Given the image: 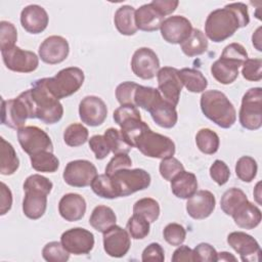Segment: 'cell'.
Segmentation results:
<instances>
[{
    "mask_svg": "<svg viewBox=\"0 0 262 262\" xmlns=\"http://www.w3.org/2000/svg\"><path fill=\"white\" fill-rule=\"evenodd\" d=\"M259 185H260V182L257 183L256 187H255V191H254V196L256 198V201L258 204H261V201H260V188H259Z\"/></svg>",
    "mask_w": 262,
    "mask_h": 262,
    "instance_id": "obj_63",
    "label": "cell"
},
{
    "mask_svg": "<svg viewBox=\"0 0 262 262\" xmlns=\"http://www.w3.org/2000/svg\"><path fill=\"white\" fill-rule=\"evenodd\" d=\"M220 56L227 57L244 63L248 59V52L239 43H230L224 47Z\"/></svg>",
    "mask_w": 262,
    "mask_h": 262,
    "instance_id": "obj_55",
    "label": "cell"
},
{
    "mask_svg": "<svg viewBox=\"0 0 262 262\" xmlns=\"http://www.w3.org/2000/svg\"><path fill=\"white\" fill-rule=\"evenodd\" d=\"M103 136L105 137L111 151H113L114 155L128 154L132 148V146L124 138L121 130L116 128H108L104 131Z\"/></svg>",
    "mask_w": 262,
    "mask_h": 262,
    "instance_id": "obj_42",
    "label": "cell"
},
{
    "mask_svg": "<svg viewBox=\"0 0 262 262\" xmlns=\"http://www.w3.org/2000/svg\"><path fill=\"white\" fill-rule=\"evenodd\" d=\"M118 198L128 196L150 185V175L143 169H121L110 175Z\"/></svg>",
    "mask_w": 262,
    "mask_h": 262,
    "instance_id": "obj_6",
    "label": "cell"
},
{
    "mask_svg": "<svg viewBox=\"0 0 262 262\" xmlns=\"http://www.w3.org/2000/svg\"><path fill=\"white\" fill-rule=\"evenodd\" d=\"M252 43L258 51H262L261 47V27H259L252 36Z\"/></svg>",
    "mask_w": 262,
    "mask_h": 262,
    "instance_id": "obj_61",
    "label": "cell"
},
{
    "mask_svg": "<svg viewBox=\"0 0 262 262\" xmlns=\"http://www.w3.org/2000/svg\"><path fill=\"white\" fill-rule=\"evenodd\" d=\"M53 183L46 177L40 174H33L26 178L24 182V189H36L47 194L50 193Z\"/></svg>",
    "mask_w": 262,
    "mask_h": 262,
    "instance_id": "obj_50",
    "label": "cell"
},
{
    "mask_svg": "<svg viewBox=\"0 0 262 262\" xmlns=\"http://www.w3.org/2000/svg\"><path fill=\"white\" fill-rule=\"evenodd\" d=\"M0 173L5 176L12 175L19 167V159L11 143L0 137Z\"/></svg>",
    "mask_w": 262,
    "mask_h": 262,
    "instance_id": "obj_31",
    "label": "cell"
},
{
    "mask_svg": "<svg viewBox=\"0 0 262 262\" xmlns=\"http://www.w3.org/2000/svg\"><path fill=\"white\" fill-rule=\"evenodd\" d=\"M164 15L161 14L151 3L141 5L135 10V24L137 29L144 32H154L161 28Z\"/></svg>",
    "mask_w": 262,
    "mask_h": 262,
    "instance_id": "obj_26",
    "label": "cell"
},
{
    "mask_svg": "<svg viewBox=\"0 0 262 262\" xmlns=\"http://www.w3.org/2000/svg\"><path fill=\"white\" fill-rule=\"evenodd\" d=\"M160 205L151 198H143L135 202L133 206V214H138L144 217L149 223L158 220L160 216Z\"/></svg>",
    "mask_w": 262,
    "mask_h": 262,
    "instance_id": "obj_39",
    "label": "cell"
},
{
    "mask_svg": "<svg viewBox=\"0 0 262 262\" xmlns=\"http://www.w3.org/2000/svg\"><path fill=\"white\" fill-rule=\"evenodd\" d=\"M97 175L93 163L87 160H74L67 164L62 178L67 184L74 187H86Z\"/></svg>",
    "mask_w": 262,
    "mask_h": 262,
    "instance_id": "obj_11",
    "label": "cell"
},
{
    "mask_svg": "<svg viewBox=\"0 0 262 262\" xmlns=\"http://www.w3.org/2000/svg\"><path fill=\"white\" fill-rule=\"evenodd\" d=\"M227 244L239 254L242 261H259L261 249L252 235L244 231H233L227 235Z\"/></svg>",
    "mask_w": 262,
    "mask_h": 262,
    "instance_id": "obj_19",
    "label": "cell"
},
{
    "mask_svg": "<svg viewBox=\"0 0 262 262\" xmlns=\"http://www.w3.org/2000/svg\"><path fill=\"white\" fill-rule=\"evenodd\" d=\"M131 247L129 232L118 225H113L103 232V249L114 258L124 257Z\"/></svg>",
    "mask_w": 262,
    "mask_h": 262,
    "instance_id": "obj_18",
    "label": "cell"
},
{
    "mask_svg": "<svg viewBox=\"0 0 262 262\" xmlns=\"http://www.w3.org/2000/svg\"><path fill=\"white\" fill-rule=\"evenodd\" d=\"M17 139L23 150L32 156L42 150L53 151L50 136L37 126H25L17 130Z\"/></svg>",
    "mask_w": 262,
    "mask_h": 262,
    "instance_id": "obj_9",
    "label": "cell"
},
{
    "mask_svg": "<svg viewBox=\"0 0 262 262\" xmlns=\"http://www.w3.org/2000/svg\"><path fill=\"white\" fill-rule=\"evenodd\" d=\"M48 23V13L40 5H28L20 12V25L30 34L42 33L47 28Z\"/></svg>",
    "mask_w": 262,
    "mask_h": 262,
    "instance_id": "obj_21",
    "label": "cell"
},
{
    "mask_svg": "<svg viewBox=\"0 0 262 262\" xmlns=\"http://www.w3.org/2000/svg\"><path fill=\"white\" fill-rule=\"evenodd\" d=\"M250 23L248 6L242 2H234L210 12L205 23V35L215 43L231 37L239 28Z\"/></svg>",
    "mask_w": 262,
    "mask_h": 262,
    "instance_id": "obj_2",
    "label": "cell"
},
{
    "mask_svg": "<svg viewBox=\"0 0 262 262\" xmlns=\"http://www.w3.org/2000/svg\"><path fill=\"white\" fill-rule=\"evenodd\" d=\"M30 160L32 168L38 172L53 173L59 167V160L53 151L42 150L30 156Z\"/></svg>",
    "mask_w": 262,
    "mask_h": 262,
    "instance_id": "obj_35",
    "label": "cell"
},
{
    "mask_svg": "<svg viewBox=\"0 0 262 262\" xmlns=\"http://www.w3.org/2000/svg\"><path fill=\"white\" fill-rule=\"evenodd\" d=\"M23 212L26 217L32 220L41 218L47 208V193L36 189H24Z\"/></svg>",
    "mask_w": 262,
    "mask_h": 262,
    "instance_id": "obj_23",
    "label": "cell"
},
{
    "mask_svg": "<svg viewBox=\"0 0 262 262\" xmlns=\"http://www.w3.org/2000/svg\"><path fill=\"white\" fill-rule=\"evenodd\" d=\"M172 193L182 200H187L198 191L196 176L188 171H181L171 181Z\"/></svg>",
    "mask_w": 262,
    "mask_h": 262,
    "instance_id": "obj_28",
    "label": "cell"
},
{
    "mask_svg": "<svg viewBox=\"0 0 262 262\" xmlns=\"http://www.w3.org/2000/svg\"><path fill=\"white\" fill-rule=\"evenodd\" d=\"M238 120L243 128L258 130L262 126V89L250 88L242 98Z\"/></svg>",
    "mask_w": 262,
    "mask_h": 262,
    "instance_id": "obj_8",
    "label": "cell"
},
{
    "mask_svg": "<svg viewBox=\"0 0 262 262\" xmlns=\"http://www.w3.org/2000/svg\"><path fill=\"white\" fill-rule=\"evenodd\" d=\"M117 216L114 210L104 205L96 206L89 218V224L98 232H104L116 224Z\"/></svg>",
    "mask_w": 262,
    "mask_h": 262,
    "instance_id": "obj_30",
    "label": "cell"
},
{
    "mask_svg": "<svg viewBox=\"0 0 262 262\" xmlns=\"http://www.w3.org/2000/svg\"><path fill=\"white\" fill-rule=\"evenodd\" d=\"M151 5L164 16L174 12L179 4L177 0H152Z\"/></svg>",
    "mask_w": 262,
    "mask_h": 262,
    "instance_id": "obj_59",
    "label": "cell"
},
{
    "mask_svg": "<svg viewBox=\"0 0 262 262\" xmlns=\"http://www.w3.org/2000/svg\"><path fill=\"white\" fill-rule=\"evenodd\" d=\"M178 74L182 85L189 92L201 93L206 90L208 80L201 71L191 68H183L178 72Z\"/></svg>",
    "mask_w": 262,
    "mask_h": 262,
    "instance_id": "obj_32",
    "label": "cell"
},
{
    "mask_svg": "<svg viewBox=\"0 0 262 262\" xmlns=\"http://www.w3.org/2000/svg\"><path fill=\"white\" fill-rule=\"evenodd\" d=\"M79 117L82 123L90 127L99 126L107 117L106 104L98 96H85L79 104Z\"/></svg>",
    "mask_w": 262,
    "mask_h": 262,
    "instance_id": "obj_15",
    "label": "cell"
},
{
    "mask_svg": "<svg viewBox=\"0 0 262 262\" xmlns=\"http://www.w3.org/2000/svg\"><path fill=\"white\" fill-rule=\"evenodd\" d=\"M208 39L200 29H192L189 37L180 44L182 52L188 56L193 57L205 53L208 49Z\"/></svg>",
    "mask_w": 262,
    "mask_h": 262,
    "instance_id": "obj_33",
    "label": "cell"
},
{
    "mask_svg": "<svg viewBox=\"0 0 262 262\" xmlns=\"http://www.w3.org/2000/svg\"><path fill=\"white\" fill-rule=\"evenodd\" d=\"M209 173L211 178L218 185H224L230 177V170L228 166L221 160L214 161V163L210 167Z\"/></svg>",
    "mask_w": 262,
    "mask_h": 262,
    "instance_id": "obj_52",
    "label": "cell"
},
{
    "mask_svg": "<svg viewBox=\"0 0 262 262\" xmlns=\"http://www.w3.org/2000/svg\"><path fill=\"white\" fill-rule=\"evenodd\" d=\"M113 118L115 122L120 125L124 121L131 118H141L139 110L134 105H121L115 110Z\"/></svg>",
    "mask_w": 262,
    "mask_h": 262,
    "instance_id": "obj_56",
    "label": "cell"
},
{
    "mask_svg": "<svg viewBox=\"0 0 262 262\" xmlns=\"http://www.w3.org/2000/svg\"><path fill=\"white\" fill-rule=\"evenodd\" d=\"M216 199L209 190H199L187 199L186 212L195 220L208 218L215 210Z\"/></svg>",
    "mask_w": 262,
    "mask_h": 262,
    "instance_id": "obj_20",
    "label": "cell"
},
{
    "mask_svg": "<svg viewBox=\"0 0 262 262\" xmlns=\"http://www.w3.org/2000/svg\"><path fill=\"white\" fill-rule=\"evenodd\" d=\"M138 84L126 81L119 84L116 88V98L121 105H134V93Z\"/></svg>",
    "mask_w": 262,
    "mask_h": 262,
    "instance_id": "obj_49",
    "label": "cell"
},
{
    "mask_svg": "<svg viewBox=\"0 0 262 262\" xmlns=\"http://www.w3.org/2000/svg\"><path fill=\"white\" fill-rule=\"evenodd\" d=\"M217 261H226V262H228V261H236V258L231 253L220 252V253H218Z\"/></svg>",
    "mask_w": 262,
    "mask_h": 262,
    "instance_id": "obj_62",
    "label": "cell"
},
{
    "mask_svg": "<svg viewBox=\"0 0 262 262\" xmlns=\"http://www.w3.org/2000/svg\"><path fill=\"white\" fill-rule=\"evenodd\" d=\"M195 143L198 148L205 155H213L217 152L220 145V139L216 132L209 128H203L195 135Z\"/></svg>",
    "mask_w": 262,
    "mask_h": 262,
    "instance_id": "obj_36",
    "label": "cell"
},
{
    "mask_svg": "<svg viewBox=\"0 0 262 262\" xmlns=\"http://www.w3.org/2000/svg\"><path fill=\"white\" fill-rule=\"evenodd\" d=\"M179 70L172 67H164L159 70L157 74L158 90L163 98L173 105H177L179 102L182 83L178 74Z\"/></svg>",
    "mask_w": 262,
    "mask_h": 262,
    "instance_id": "obj_14",
    "label": "cell"
},
{
    "mask_svg": "<svg viewBox=\"0 0 262 262\" xmlns=\"http://www.w3.org/2000/svg\"><path fill=\"white\" fill-rule=\"evenodd\" d=\"M38 53L41 60L45 63H60L67 59L70 53L69 42L61 36H49L40 44Z\"/></svg>",
    "mask_w": 262,
    "mask_h": 262,
    "instance_id": "obj_17",
    "label": "cell"
},
{
    "mask_svg": "<svg viewBox=\"0 0 262 262\" xmlns=\"http://www.w3.org/2000/svg\"><path fill=\"white\" fill-rule=\"evenodd\" d=\"M88 129L84 125L80 123H73L64 129L63 141L71 147H77L83 145L88 140Z\"/></svg>",
    "mask_w": 262,
    "mask_h": 262,
    "instance_id": "obj_38",
    "label": "cell"
},
{
    "mask_svg": "<svg viewBox=\"0 0 262 262\" xmlns=\"http://www.w3.org/2000/svg\"><path fill=\"white\" fill-rule=\"evenodd\" d=\"M154 122L162 128H172L176 125L178 115L176 106L165 100L163 97L148 112Z\"/></svg>",
    "mask_w": 262,
    "mask_h": 262,
    "instance_id": "obj_27",
    "label": "cell"
},
{
    "mask_svg": "<svg viewBox=\"0 0 262 262\" xmlns=\"http://www.w3.org/2000/svg\"><path fill=\"white\" fill-rule=\"evenodd\" d=\"M89 147L94 152L96 160H103L111 152V148L103 135H93L89 140Z\"/></svg>",
    "mask_w": 262,
    "mask_h": 262,
    "instance_id": "obj_53",
    "label": "cell"
},
{
    "mask_svg": "<svg viewBox=\"0 0 262 262\" xmlns=\"http://www.w3.org/2000/svg\"><path fill=\"white\" fill-rule=\"evenodd\" d=\"M242 75L248 81H260L262 79V59L248 58L242 66Z\"/></svg>",
    "mask_w": 262,
    "mask_h": 262,
    "instance_id": "obj_48",
    "label": "cell"
},
{
    "mask_svg": "<svg viewBox=\"0 0 262 262\" xmlns=\"http://www.w3.org/2000/svg\"><path fill=\"white\" fill-rule=\"evenodd\" d=\"M200 105L204 116L223 129L232 127L236 121V112L233 104L219 90L204 91L201 95Z\"/></svg>",
    "mask_w": 262,
    "mask_h": 262,
    "instance_id": "obj_4",
    "label": "cell"
},
{
    "mask_svg": "<svg viewBox=\"0 0 262 262\" xmlns=\"http://www.w3.org/2000/svg\"><path fill=\"white\" fill-rule=\"evenodd\" d=\"M163 39L170 44H181L192 32V25L185 16L172 15L164 19L160 28Z\"/></svg>",
    "mask_w": 262,
    "mask_h": 262,
    "instance_id": "obj_16",
    "label": "cell"
},
{
    "mask_svg": "<svg viewBox=\"0 0 262 262\" xmlns=\"http://www.w3.org/2000/svg\"><path fill=\"white\" fill-rule=\"evenodd\" d=\"M231 217L238 227L244 229H254L260 224L262 214L256 205L246 201L235 209Z\"/></svg>",
    "mask_w": 262,
    "mask_h": 262,
    "instance_id": "obj_25",
    "label": "cell"
},
{
    "mask_svg": "<svg viewBox=\"0 0 262 262\" xmlns=\"http://www.w3.org/2000/svg\"><path fill=\"white\" fill-rule=\"evenodd\" d=\"M32 106L33 119H39L44 124L53 125L59 122L63 116V106L46 88L44 78L32 83L28 89Z\"/></svg>",
    "mask_w": 262,
    "mask_h": 262,
    "instance_id": "obj_3",
    "label": "cell"
},
{
    "mask_svg": "<svg viewBox=\"0 0 262 262\" xmlns=\"http://www.w3.org/2000/svg\"><path fill=\"white\" fill-rule=\"evenodd\" d=\"M93 192L102 199H117V193L112 181V178L107 174H99L92 180L90 184Z\"/></svg>",
    "mask_w": 262,
    "mask_h": 262,
    "instance_id": "obj_41",
    "label": "cell"
},
{
    "mask_svg": "<svg viewBox=\"0 0 262 262\" xmlns=\"http://www.w3.org/2000/svg\"><path fill=\"white\" fill-rule=\"evenodd\" d=\"M133 74L143 80L155 78L160 70V60L156 52L148 47H140L135 50L131 58Z\"/></svg>",
    "mask_w": 262,
    "mask_h": 262,
    "instance_id": "obj_13",
    "label": "cell"
},
{
    "mask_svg": "<svg viewBox=\"0 0 262 262\" xmlns=\"http://www.w3.org/2000/svg\"><path fill=\"white\" fill-rule=\"evenodd\" d=\"M150 223L141 215L133 214L127 222V231L134 239H143L146 237L150 230Z\"/></svg>",
    "mask_w": 262,
    "mask_h": 262,
    "instance_id": "obj_43",
    "label": "cell"
},
{
    "mask_svg": "<svg viewBox=\"0 0 262 262\" xmlns=\"http://www.w3.org/2000/svg\"><path fill=\"white\" fill-rule=\"evenodd\" d=\"M60 243L70 254L86 255L92 251L95 239L93 233L88 229L74 227L62 232Z\"/></svg>",
    "mask_w": 262,
    "mask_h": 262,
    "instance_id": "obj_12",
    "label": "cell"
},
{
    "mask_svg": "<svg viewBox=\"0 0 262 262\" xmlns=\"http://www.w3.org/2000/svg\"><path fill=\"white\" fill-rule=\"evenodd\" d=\"M27 119H33L28 90L21 92L15 98L2 99L1 122L3 125L18 130L25 127Z\"/></svg>",
    "mask_w": 262,
    "mask_h": 262,
    "instance_id": "obj_7",
    "label": "cell"
},
{
    "mask_svg": "<svg viewBox=\"0 0 262 262\" xmlns=\"http://www.w3.org/2000/svg\"><path fill=\"white\" fill-rule=\"evenodd\" d=\"M246 201H248V198L241 188L231 187L227 189L221 196L220 207L226 215L231 216L235 209Z\"/></svg>",
    "mask_w": 262,
    "mask_h": 262,
    "instance_id": "obj_37",
    "label": "cell"
},
{
    "mask_svg": "<svg viewBox=\"0 0 262 262\" xmlns=\"http://www.w3.org/2000/svg\"><path fill=\"white\" fill-rule=\"evenodd\" d=\"M17 41V31L14 25L7 20L0 23V49L5 50L15 46Z\"/></svg>",
    "mask_w": 262,
    "mask_h": 262,
    "instance_id": "obj_46",
    "label": "cell"
},
{
    "mask_svg": "<svg viewBox=\"0 0 262 262\" xmlns=\"http://www.w3.org/2000/svg\"><path fill=\"white\" fill-rule=\"evenodd\" d=\"M127 142L142 155L154 159H166L175 154L174 141L163 134L152 131L142 120L131 121L121 127Z\"/></svg>",
    "mask_w": 262,
    "mask_h": 262,
    "instance_id": "obj_1",
    "label": "cell"
},
{
    "mask_svg": "<svg viewBox=\"0 0 262 262\" xmlns=\"http://www.w3.org/2000/svg\"><path fill=\"white\" fill-rule=\"evenodd\" d=\"M160 91L156 88L149 86H137L135 93H134V106L141 107L147 112L162 98Z\"/></svg>",
    "mask_w": 262,
    "mask_h": 262,
    "instance_id": "obj_34",
    "label": "cell"
},
{
    "mask_svg": "<svg viewBox=\"0 0 262 262\" xmlns=\"http://www.w3.org/2000/svg\"><path fill=\"white\" fill-rule=\"evenodd\" d=\"M86 201L79 194L70 192L61 196L58 203V212L60 216L69 222L81 220L86 213Z\"/></svg>",
    "mask_w": 262,
    "mask_h": 262,
    "instance_id": "obj_22",
    "label": "cell"
},
{
    "mask_svg": "<svg viewBox=\"0 0 262 262\" xmlns=\"http://www.w3.org/2000/svg\"><path fill=\"white\" fill-rule=\"evenodd\" d=\"M183 170H184V167L182 163L174 157L162 159L159 166V171L161 176L167 181H171L178 173H180Z\"/></svg>",
    "mask_w": 262,
    "mask_h": 262,
    "instance_id": "obj_47",
    "label": "cell"
},
{
    "mask_svg": "<svg viewBox=\"0 0 262 262\" xmlns=\"http://www.w3.org/2000/svg\"><path fill=\"white\" fill-rule=\"evenodd\" d=\"M258 171L257 162L250 156L241 157L235 164V174L244 182H251L255 179Z\"/></svg>",
    "mask_w": 262,
    "mask_h": 262,
    "instance_id": "obj_40",
    "label": "cell"
},
{
    "mask_svg": "<svg viewBox=\"0 0 262 262\" xmlns=\"http://www.w3.org/2000/svg\"><path fill=\"white\" fill-rule=\"evenodd\" d=\"M84 72L77 67L60 70L54 77L44 78L47 90L58 100L76 93L84 83Z\"/></svg>",
    "mask_w": 262,
    "mask_h": 262,
    "instance_id": "obj_5",
    "label": "cell"
},
{
    "mask_svg": "<svg viewBox=\"0 0 262 262\" xmlns=\"http://www.w3.org/2000/svg\"><path fill=\"white\" fill-rule=\"evenodd\" d=\"M1 55L5 67L12 72L32 73L39 66V57L35 52L21 49L16 45L2 50Z\"/></svg>",
    "mask_w": 262,
    "mask_h": 262,
    "instance_id": "obj_10",
    "label": "cell"
},
{
    "mask_svg": "<svg viewBox=\"0 0 262 262\" xmlns=\"http://www.w3.org/2000/svg\"><path fill=\"white\" fill-rule=\"evenodd\" d=\"M193 261L216 262L218 253L213 246L208 243H201L192 250Z\"/></svg>",
    "mask_w": 262,
    "mask_h": 262,
    "instance_id": "obj_51",
    "label": "cell"
},
{
    "mask_svg": "<svg viewBox=\"0 0 262 262\" xmlns=\"http://www.w3.org/2000/svg\"><path fill=\"white\" fill-rule=\"evenodd\" d=\"M242 66L243 63L239 61L220 56V58L211 66V74L217 82L228 85L236 80L238 77V69Z\"/></svg>",
    "mask_w": 262,
    "mask_h": 262,
    "instance_id": "obj_24",
    "label": "cell"
},
{
    "mask_svg": "<svg viewBox=\"0 0 262 262\" xmlns=\"http://www.w3.org/2000/svg\"><path fill=\"white\" fill-rule=\"evenodd\" d=\"M172 261L173 262H181L186 261L190 262L193 261V255L192 250L188 246H178V248L174 251L172 255Z\"/></svg>",
    "mask_w": 262,
    "mask_h": 262,
    "instance_id": "obj_60",
    "label": "cell"
},
{
    "mask_svg": "<svg viewBox=\"0 0 262 262\" xmlns=\"http://www.w3.org/2000/svg\"><path fill=\"white\" fill-rule=\"evenodd\" d=\"M141 260L143 262H147V261L163 262L165 260L164 249L160 244L151 243L143 250L141 255Z\"/></svg>",
    "mask_w": 262,
    "mask_h": 262,
    "instance_id": "obj_57",
    "label": "cell"
},
{
    "mask_svg": "<svg viewBox=\"0 0 262 262\" xmlns=\"http://www.w3.org/2000/svg\"><path fill=\"white\" fill-rule=\"evenodd\" d=\"M132 166L131 158L128 154H117L115 155L105 167V174L112 175L116 171L121 169H127Z\"/></svg>",
    "mask_w": 262,
    "mask_h": 262,
    "instance_id": "obj_54",
    "label": "cell"
},
{
    "mask_svg": "<svg viewBox=\"0 0 262 262\" xmlns=\"http://www.w3.org/2000/svg\"><path fill=\"white\" fill-rule=\"evenodd\" d=\"M1 199H0V215H5L12 207V193L9 187L1 182Z\"/></svg>",
    "mask_w": 262,
    "mask_h": 262,
    "instance_id": "obj_58",
    "label": "cell"
},
{
    "mask_svg": "<svg viewBox=\"0 0 262 262\" xmlns=\"http://www.w3.org/2000/svg\"><path fill=\"white\" fill-rule=\"evenodd\" d=\"M114 23L118 32L124 36H132L138 30L135 24V9L130 5H122L117 9Z\"/></svg>",
    "mask_w": 262,
    "mask_h": 262,
    "instance_id": "obj_29",
    "label": "cell"
},
{
    "mask_svg": "<svg viewBox=\"0 0 262 262\" xmlns=\"http://www.w3.org/2000/svg\"><path fill=\"white\" fill-rule=\"evenodd\" d=\"M42 257L48 262H66L70 258V253L59 242H50L42 249Z\"/></svg>",
    "mask_w": 262,
    "mask_h": 262,
    "instance_id": "obj_44",
    "label": "cell"
},
{
    "mask_svg": "<svg viewBox=\"0 0 262 262\" xmlns=\"http://www.w3.org/2000/svg\"><path fill=\"white\" fill-rule=\"evenodd\" d=\"M164 239L171 246L178 247L183 244L186 237L185 228L179 223H169L163 230Z\"/></svg>",
    "mask_w": 262,
    "mask_h": 262,
    "instance_id": "obj_45",
    "label": "cell"
}]
</instances>
